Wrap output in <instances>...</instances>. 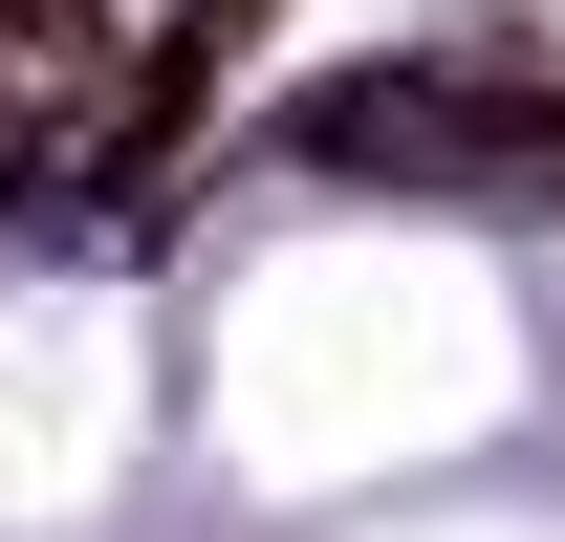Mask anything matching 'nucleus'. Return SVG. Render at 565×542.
I'll return each instance as SVG.
<instances>
[{"mask_svg": "<svg viewBox=\"0 0 565 542\" xmlns=\"http://www.w3.org/2000/svg\"><path fill=\"white\" fill-rule=\"evenodd\" d=\"M109 109V0H0V152Z\"/></svg>", "mask_w": 565, "mask_h": 542, "instance_id": "nucleus-1", "label": "nucleus"}]
</instances>
